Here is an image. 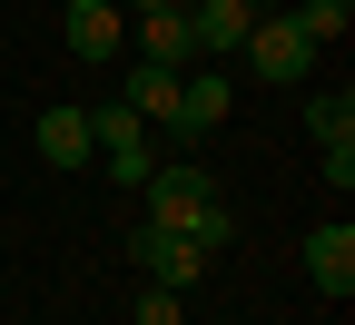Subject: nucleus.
Returning a JSON list of instances; mask_svg holds the SVG:
<instances>
[{
  "label": "nucleus",
  "instance_id": "nucleus-1",
  "mask_svg": "<svg viewBox=\"0 0 355 325\" xmlns=\"http://www.w3.org/2000/svg\"><path fill=\"white\" fill-rule=\"evenodd\" d=\"M89 158H99L119 188H139V177L158 168V128H148V118L109 89V99H89Z\"/></svg>",
  "mask_w": 355,
  "mask_h": 325
},
{
  "label": "nucleus",
  "instance_id": "nucleus-2",
  "mask_svg": "<svg viewBox=\"0 0 355 325\" xmlns=\"http://www.w3.org/2000/svg\"><path fill=\"white\" fill-rule=\"evenodd\" d=\"M237 60H257V79H286L296 89V79H316V39H306L286 10H257L247 39H237Z\"/></svg>",
  "mask_w": 355,
  "mask_h": 325
},
{
  "label": "nucleus",
  "instance_id": "nucleus-3",
  "mask_svg": "<svg viewBox=\"0 0 355 325\" xmlns=\"http://www.w3.org/2000/svg\"><path fill=\"white\" fill-rule=\"evenodd\" d=\"M139 197H148V227H178V237H188V217L217 197V177H207L188 148H178V158H158V168L139 177Z\"/></svg>",
  "mask_w": 355,
  "mask_h": 325
},
{
  "label": "nucleus",
  "instance_id": "nucleus-4",
  "mask_svg": "<svg viewBox=\"0 0 355 325\" xmlns=\"http://www.w3.org/2000/svg\"><path fill=\"white\" fill-rule=\"evenodd\" d=\"M128 256H139V276H148V286H178V296L207 276V247H198V237H178V227H148V217L128 227Z\"/></svg>",
  "mask_w": 355,
  "mask_h": 325
},
{
  "label": "nucleus",
  "instance_id": "nucleus-5",
  "mask_svg": "<svg viewBox=\"0 0 355 325\" xmlns=\"http://www.w3.org/2000/svg\"><path fill=\"white\" fill-rule=\"evenodd\" d=\"M227 109H237V89L217 79V69H178V118H168V138H178V148H207V138L227 128Z\"/></svg>",
  "mask_w": 355,
  "mask_h": 325
},
{
  "label": "nucleus",
  "instance_id": "nucleus-6",
  "mask_svg": "<svg viewBox=\"0 0 355 325\" xmlns=\"http://www.w3.org/2000/svg\"><path fill=\"white\" fill-rule=\"evenodd\" d=\"M60 39H69V60L109 69L128 50V10H119V0H60Z\"/></svg>",
  "mask_w": 355,
  "mask_h": 325
},
{
  "label": "nucleus",
  "instance_id": "nucleus-7",
  "mask_svg": "<svg viewBox=\"0 0 355 325\" xmlns=\"http://www.w3.org/2000/svg\"><path fill=\"white\" fill-rule=\"evenodd\" d=\"M306 276H316V296H336V306L355 296V227L345 217H326L316 237H306Z\"/></svg>",
  "mask_w": 355,
  "mask_h": 325
},
{
  "label": "nucleus",
  "instance_id": "nucleus-8",
  "mask_svg": "<svg viewBox=\"0 0 355 325\" xmlns=\"http://www.w3.org/2000/svg\"><path fill=\"white\" fill-rule=\"evenodd\" d=\"M128 30H139V60H158V69H198V30H188L178 0H168V10H139Z\"/></svg>",
  "mask_w": 355,
  "mask_h": 325
},
{
  "label": "nucleus",
  "instance_id": "nucleus-9",
  "mask_svg": "<svg viewBox=\"0 0 355 325\" xmlns=\"http://www.w3.org/2000/svg\"><path fill=\"white\" fill-rule=\"evenodd\" d=\"M30 148L50 158V168H89V109H79V99H50L40 128H30Z\"/></svg>",
  "mask_w": 355,
  "mask_h": 325
},
{
  "label": "nucleus",
  "instance_id": "nucleus-10",
  "mask_svg": "<svg viewBox=\"0 0 355 325\" xmlns=\"http://www.w3.org/2000/svg\"><path fill=\"white\" fill-rule=\"evenodd\" d=\"M119 99H128V109H139V118H148V128L168 138V118H178V69H158V60H139V69L119 79Z\"/></svg>",
  "mask_w": 355,
  "mask_h": 325
},
{
  "label": "nucleus",
  "instance_id": "nucleus-11",
  "mask_svg": "<svg viewBox=\"0 0 355 325\" xmlns=\"http://www.w3.org/2000/svg\"><path fill=\"white\" fill-rule=\"evenodd\" d=\"M306 128H316V148H355V89H316Z\"/></svg>",
  "mask_w": 355,
  "mask_h": 325
},
{
  "label": "nucleus",
  "instance_id": "nucleus-12",
  "mask_svg": "<svg viewBox=\"0 0 355 325\" xmlns=\"http://www.w3.org/2000/svg\"><path fill=\"white\" fill-rule=\"evenodd\" d=\"M306 39H316V50H336V39H345V20H355V0H296V10H286Z\"/></svg>",
  "mask_w": 355,
  "mask_h": 325
},
{
  "label": "nucleus",
  "instance_id": "nucleus-13",
  "mask_svg": "<svg viewBox=\"0 0 355 325\" xmlns=\"http://www.w3.org/2000/svg\"><path fill=\"white\" fill-rule=\"evenodd\" d=\"M188 237H198V247L217 256V247H227V237H237V207H227V197H207V207L188 217Z\"/></svg>",
  "mask_w": 355,
  "mask_h": 325
},
{
  "label": "nucleus",
  "instance_id": "nucleus-14",
  "mask_svg": "<svg viewBox=\"0 0 355 325\" xmlns=\"http://www.w3.org/2000/svg\"><path fill=\"white\" fill-rule=\"evenodd\" d=\"M139 325H178V286H148L139 296Z\"/></svg>",
  "mask_w": 355,
  "mask_h": 325
},
{
  "label": "nucleus",
  "instance_id": "nucleus-15",
  "mask_svg": "<svg viewBox=\"0 0 355 325\" xmlns=\"http://www.w3.org/2000/svg\"><path fill=\"white\" fill-rule=\"evenodd\" d=\"M119 10H128V20H139V10H168V0H119Z\"/></svg>",
  "mask_w": 355,
  "mask_h": 325
},
{
  "label": "nucleus",
  "instance_id": "nucleus-16",
  "mask_svg": "<svg viewBox=\"0 0 355 325\" xmlns=\"http://www.w3.org/2000/svg\"><path fill=\"white\" fill-rule=\"evenodd\" d=\"M257 10H266V0H257Z\"/></svg>",
  "mask_w": 355,
  "mask_h": 325
}]
</instances>
